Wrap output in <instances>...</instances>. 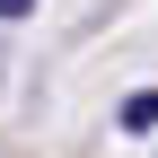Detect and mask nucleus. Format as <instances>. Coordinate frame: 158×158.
<instances>
[{
  "label": "nucleus",
  "instance_id": "obj_1",
  "mask_svg": "<svg viewBox=\"0 0 158 158\" xmlns=\"http://www.w3.org/2000/svg\"><path fill=\"white\" fill-rule=\"evenodd\" d=\"M123 132H158V88H141V97H123Z\"/></svg>",
  "mask_w": 158,
  "mask_h": 158
},
{
  "label": "nucleus",
  "instance_id": "obj_2",
  "mask_svg": "<svg viewBox=\"0 0 158 158\" xmlns=\"http://www.w3.org/2000/svg\"><path fill=\"white\" fill-rule=\"evenodd\" d=\"M27 9H35V0H0V18H27Z\"/></svg>",
  "mask_w": 158,
  "mask_h": 158
}]
</instances>
